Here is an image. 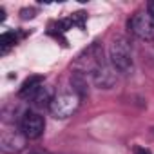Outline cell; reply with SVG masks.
I'll return each instance as SVG.
<instances>
[{
    "mask_svg": "<svg viewBox=\"0 0 154 154\" xmlns=\"http://www.w3.org/2000/svg\"><path fill=\"white\" fill-rule=\"evenodd\" d=\"M80 105V96L76 93H62L58 96H54V100L49 105V111L54 118H69L74 114V111Z\"/></svg>",
    "mask_w": 154,
    "mask_h": 154,
    "instance_id": "cell-3",
    "label": "cell"
},
{
    "mask_svg": "<svg viewBox=\"0 0 154 154\" xmlns=\"http://www.w3.org/2000/svg\"><path fill=\"white\" fill-rule=\"evenodd\" d=\"M20 129H22V134L29 140H36L44 134L45 131V120L44 116H40L38 112H33V111H27L24 116H22V122H20Z\"/></svg>",
    "mask_w": 154,
    "mask_h": 154,
    "instance_id": "cell-5",
    "label": "cell"
},
{
    "mask_svg": "<svg viewBox=\"0 0 154 154\" xmlns=\"http://www.w3.org/2000/svg\"><path fill=\"white\" fill-rule=\"evenodd\" d=\"M0 20H6V11H4V8H0Z\"/></svg>",
    "mask_w": 154,
    "mask_h": 154,
    "instance_id": "cell-15",
    "label": "cell"
},
{
    "mask_svg": "<svg viewBox=\"0 0 154 154\" xmlns=\"http://www.w3.org/2000/svg\"><path fill=\"white\" fill-rule=\"evenodd\" d=\"M134 154H152L147 147H134Z\"/></svg>",
    "mask_w": 154,
    "mask_h": 154,
    "instance_id": "cell-13",
    "label": "cell"
},
{
    "mask_svg": "<svg viewBox=\"0 0 154 154\" xmlns=\"http://www.w3.org/2000/svg\"><path fill=\"white\" fill-rule=\"evenodd\" d=\"M147 13L154 18V0H150V2H149V6H147Z\"/></svg>",
    "mask_w": 154,
    "mask_h": 154,
    "instance_id": "cell-14",
    "label": "cell"
},
{
    "mask_svg": "<svg viewBox=\"0 0 154 154\" xmlns=\"http://www.w3.org/2000/svg\"><path fill=\"white\" fill-rule=\"evenodd\" d=\"M17 44V35L15 33H11V31H8V33H4L2 36H0V45H2V53H8V49L9 47H13Z\"/></svg>",
    "mask_w": 154,
    "mask_h": 154,
    "instance_id": "cell-10",
    "label": "cell"
},
{
    "mask_svg": "<svg viewBox=\"0 0 154 154\" xmlns=\"http://www.w3.org/2000/svg\"><path fill=\"white\" fill-rule=\"evenodd\" d=\"M71 85H72V91L78 94L80 98L87 94L89 87H87V76L84 71H74L71 74Z\"/></svg>",
    "mask_w": 154,
    "mask_h": 154,
    "instance_id": "cell-8",
    "label": "cell"
},
{
    "mask_svg": "<svg viewBox=\"0 0 154 154\" xmlns=\"http://www.w3.org/2000/svg\"><path fill=\"white\" fill-rule=\"evenodd\" d=\"M42 82H44V76H40V74H33V76H29V78L22 84V87L18 89V96H20V98H27V100H31V98L36 94V91L42 87Z\"/></svg>",
    "mask_w": 154,
    "mask_h": 154,
    "instance_id": "cell-7",
    "label": "cell"
},
{
    "mask_svg": "<svg viewBox=\"0 0 154 154\" xmlns=\"http://www.w3.org/2000/svg\"><path fill=\"white\" fill-rule=\"evenodd\" d=\"M26 147V136L20 134V132H15V131H8L0 136V149L6 154H15V152H20L24 150Z\"/></svg>",
    "mask_w": 154,
    "mask_h": 154,
    "instance_id": "cell-6",
    "label": "cell"
},
{
    "mask_svg": "<svg viewBox=\"0 0 154 154\" xmlns=\"http://www.w3.org/2000/svg\"><path fill=\"white\" fill-rule=\"evenodd\" d=\"M31 100H33V103H35L36 107H49V105H51V102L54 100L53 89H51V87H45V85H42V87L36 91V94H35Z\"/></svg>",
    "mask_w": 154,
    "mask_h": 154,
    "instance_id": "cell-9",
    "label": "cell"
},
{
    "mask_svg": "<svg viewBox=\"0 0 154 154\" xmlns=\"http://www.w3.org/2000/svg\"><path fill=\"white\" fill-rule=\"evenodd\" d=\"M71 22H72V26H78L80 29H84V26H85V13H84V11L74 13V15L71 17Z\"/></svg>",
    "mask_w": 154,
    "mask_h": 154,
    "instance_id": "cell-11",
    "label": "cell"
},
{
    "mask_svg": "<svg viewBox=\"0 0 154 154\" xmlns=\"http://www.w3.org/2000/svg\"><path fill=\"white\" fill-rule=\"evenodd\" d=\"M129 29L141 40H154V18L147 11H138L129 20Z\"/></svg>",
    "mask_w": 154,
    "mask_h": 154,
    "instance_id": "cell-4",
    "label": "cell"
},
{
    "mask_svg": "<svg viewBox=\"0 0 154 154\" xmlns=\"http://www.w3.org/2000/svg\"><path fill=\"white\" fill-rule=\"evenodd\" d=\"M109 56H111V65L114 67V71L122 74L132 72V53H131V45L125 36H116L112 40Z\"/></svg>",
    "mask_w": 154,
    "mask_h": 154,
    "instance_id": "cell-2",
    "label": "cell"
},
{
    "mask_svg": "<svg viewBox=\"0 0 154 154\" xmlns=\"http://www.w3.org/2000/svg\"><path fill=\"white\" fill-rule=\"evenodd\" d=\"M82 62H85V69L89 65V74H91V78H93L96 87L111 89L116 84L114 67L103 60V54L98 49V45H93L89 51H85V54L78 56V63H82Z\"/></svg>",
    "mask_w": 154,
    "mask_h": 154,
    "instance_id": "cell-1",
    "label": "cell"
},
{
    "mask_svg": "<svg viewBox=\"0 0 154 154\" xmlns=\"http://www.w3.org/2000/svg\"><path fill=\"white\" fill-rule=\"evenodd\" d=\"M20 17H22V20H29V18H35L36 17V11L33 8H24L20 11Z\"/></svg>",
    "mask_w": 154,
    "mask_h": 154,
    "instance_id": "cell-12",
    "label": "cell"
}]
</instances>
